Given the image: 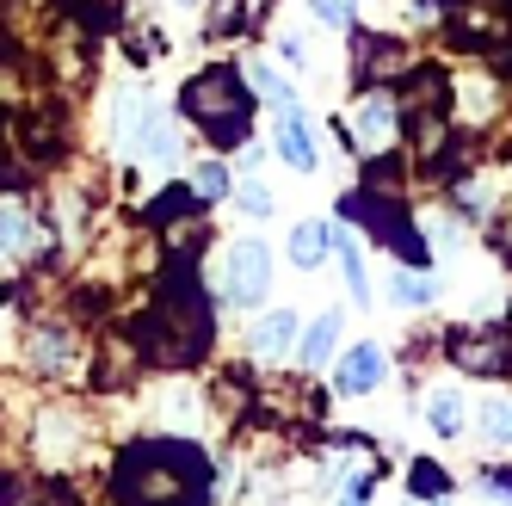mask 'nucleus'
I'll list each match as a JSON object with an SVG mask.
<instances>
[{
    "mask_svg": "<svg viewBox=\"0 0 512 506\" xmlns=\"http://www.w3.org/2000/svg\"><path fill=\"white\" fill-rule=\"evenodd\" d=\"M210 488H216L210 482V457L198 445H179V439H142L112 469V494L118 500H142V506L149 500H167V506L204 500Z\"/></svg>",
    "mask_w": 512,
    "mask_h": 506,
    "instance_id": "obj_1",
    "label": "nucleus"
},
{
    "mask_svg": "<svg viewBox=\"0 0 512 506\" xmlns=\"http://www.w3.org/2000/svg\"><path fill=\"white\" fill-rule=\"evenodd\" d=\"M210 340H216V309L192 284L186 260H179V272L167 278V291H161V303L149 315V328H142V352H149L155 365L179 371V365H198L210 352Z\"/></svg>",
    "mask_w": 512,
    "mask_h": 506,
    "instance_id": "obj_2",
    "label": "nucleus"
},
{
    "mask_svg": "<svg viewBox=\"0 0 512 506\" xmlns=\"http://www.w3.org/2000/svg\"><path fill=\"white\" fill-rule=\"evenodd\" d=\"M179 112L210 136V149H241L247 130H253V87L235 68H204L179 93Z\"/></svg>",
    "mask_w": 512,
    "mask_h": 506,
    "instance_id": "obj_3",
    "label": "nucleus"
},
{
    "mask_svg": "<svg viewBox=\"0 0 512 506\" xmlns=\"http://www.w3.org/2000/svg\"><path fill=\"white\" fill-rule=\"evenodd\" d=\"M352 130H346V149L352 155H364V161H377V155H389L395 149V124H401V105L383 93V87H364V99L352 105V118H346Z\"/></svg>",
    "mask_w": 512,
    "mask_h": 506,
    "instance_id": "obj_4",
    "label": "nucleus"
},
{
    "mask_svg": "<svg viewBox=\"0 0 512 506\" xmlns=\"http://www.w3.org/2000/svg\"><path fill=\"white\" fill-rule=\"evenodd\" d=\"M272 291V253L260 235H247L223 253V297L235 309H260V297Z\"/></svg>",
    "mask_w": 512,
    "mask_h": 506,
    "instance_id": "obj_5",
    "label": "nucleus"
},
{
    "mask_svg": "<svg viewBox=\"0 0 512 506\" xmlns=\"http://www.w3.org/2000/svg\"><path fill=\"white\" fill-rule=\"evenodd\" d=\"M451 358H457V371H469V377H506V365H512V334L506 328H457L451 340Z\"/></svg>",
    "mask_w": 512,
    "mask_h": 506,
    "instance_id": "obj_6",
    "label": "nucleus"
},
{
    "mask_svg": "<svg viewBox=\"0 0 512 506\" xmlns=\"http://www.w3.org/2000/svg\"><path fill=\"white\" fill-rule=\"evenodd\" d=\"M75 451H81V420L68 414V408H50L38 420V463L44 469H68V463H75Z\"/></svg>",
    "mask_w": 512,
    "mask_h": 506,
    "instance_id": "obj_7",
    "label": "nucleus"
},
{
    "mask_svg": "<svg viewBox=\"0 0 512 506\" xmlns=\"http://www.w3.org/2000/svg\"><path fill=\"white\" fill-rule=\"evenodd\" d=\"M383 365H389V358H383V346L358 340V346L340 358V371H334V389H340V395H371V389L383 383Z\"/></svg>",
    "mask_w": 512,
    "mask_h": 506,
    "instance_id": "obj_8",
    "label": "nucleus"
},
{
    "mask_svg": "<svg viewBox=\"0 0 512 506\" xmlns=\"http://www.w3.org/2000/svg\"><path fill=\"white\" fill-rule=\"evenodd\" d=\"M278 155L297 167V173H315L321 149H315V124L303 118V105H290V112H278Z\"/></svg>",
    "mask_w": 512,
    "mask_h": 506,
    "instance_id": "obj_9",
    "label": "nucleus"
},
{
    "mask_svg": "<svg viewBox=\"0 0 512 506\" xmlns=\"http://www.w3.org/2000/svg\"><path fill=\"white\" fill-rule=\"evenodd\" d=\"M297 328H303V321L290 309H272L260 328H253V358H284L290 346H297Z\"/></svg>",
    "mask_w": 512,
    "mask_h": 506,
    "instance_id": "obj_10",
    "label": "nucleus"
},
{
    "mask_svg": "<svg viewBox=\"0 0 512 506\" xmlns=\"http://www.w3.org/2000/svg\"><path fill=\"white\" fill-rule=\"evenodd\" d=\"M31 247H38V216L7 198V204H0V253L19 260V253H31Z\"/></svg>",
    "mask_w": 512,
    "mask_h": 506,
    "instance_id": "obj_11",
    "label": "nucleus"
},
{
    "mask_svg": "<svg viewBox=\"0 0 512 506\" xmlns=\"http://www.w3.org/2000/svg\"><path fill=\"white\" fill-rule=\"evenodd\" d=\"M241 75H247V87H253V99H266V105H272V112H290V105H297V87H290V81L278 75V68H272V62H260V56H253V62L241 68Z\"/></svg>",
    "mask_w": 512,
    "mask_h": 506,
    "instance_id": "obj_12",
    "label": "nucleus"
},
{
    "mask_svg": "<svg viewBox=\"0 0 512 506\" xmlns=\"http://www.w3.org/2000/svg\"><path fill=\"white\" fill-rule=\"evenodd\" d=\"M327 253H334V223H297L290 229V260H297L303 272H315Z\"/></svg>",
    "mask_w": 512,
    "mask_h": 506,
    "instance_id": "obj_13",
    "label": "nucleus"
},
{
    "mask_svg": "<svg viewBox=\"0 0 512 506\" xmlns=\"http://www.w3.org/2000/svg\"><path fill=\"white\" fill-rule=\"evenodd\" d=\"M31 365H38L44 377H62V365H68V328L44 321V328L31 334Z\"/></svg>",
    "mask_w": 512,
    "mask_h": 506,
    "instance_id": "obj_14",
    "label": "nucleus"
},
{
    "mask_svg": "<svg viewBox=\"0 0 512 506\" xmlns=\"http://www.w3.org/2000/svg\"><path fill=\"white\" fill-rule=\"evenodd\" d=\"M426 420H432V432H438V439H457V432L469 426V402H463L457 389H438L432 402H426Z\"/></svg>",
    "mask_w": 512,
    "mask_h": 506,
    "instance_id": "obj_15",
    "label": "nucleus"
},
{
    "mask_svg": "<svg viewBox=\"0 0 512 506\" xmlns=\"http://www.w3.org/2000/svg\"><path fill=\"white\" fill-rule=\"evenodd\" d=\"M334 346H340V315L327 309V315H315V328L303 334V365H309V371H321L327 358H334Z\"/></svg>",
    "mask_w": 512,
    "mask_h": 506,
    "instance_id": "obj_16",
    "label": "nucleus"
},
{
    "mask_svg": "<svg viewBox=\"0 0 512 506\" xmlns=\"http://www.w3.org/2000/svg\"><path fill=\"white\" fill-rule=\"evenodd\" d=\"M192 192H198V204H223V198H235V173L223 161H198L192 167Z\"/></svg>",
    "mask_w": 512,
    "mask_h": 506,
    "instance_id": "obj_17",
    "label": "nucleus"
},
{
    "mask_svg": "<svg viewBox=\"0 0 512 506\" xmlns=\"http://www.w3.org/2000/svg\"><path fill=\"white\" fill-rule=\"evenodd\" d=\"M395 297L408 303V309H426V303L438 297V284H432L426 272H408V266H401V272H395Z\"/></svg>",
    "mask_w": 512,
    "mask_h": 506,
    "instance_id": "obj_18",
    "label": "nucleus"
},
{
    "mask_svg": "<svg viewBox=\"0 0 512 506\" xmlns=\"http://www.w3.org/2000/svg\"><path fill=\"white\" fill-rule=\"evenodd\" d=\"M408 488L420 494V500H438V494H451V482H445V469H438V463H414V476H408Z\"/></svg>",
    "mask_w": 512,
    "mask_h": 506,
    "instance_id": "obj_19",
    "label": "nucleus"
},
{
    "mask_svg": "<svg viewBox=\"0 0 512 506\" xmlns=\"http://www.w3.org/2000/svg\"><path fill=\"white\" fill-rule=\"evenodd\" d=\"M482 432L494 445H512V402H488L482 408Z\"/></svg>",
    "mask_w": 512,
    "mask_h": 506,
    "instance_id": "obj_20",
    "label": "nucleus"
},
{
    "mask_svg": "<svg viewBox=\"0 0 512 506\" xmlns=\"http://www.w3.org/2000/svg\"><path fill=\"white\" fill-rule=\"evenodd\" d=\"M235 198H241V210H247V216H272V210H278V198L260 186V179H247V186H235Z\"/></svg>",
    "mask_w": 512,
    "mask_h": 506,
    "instance_id": "obj_21",
    "label": "nucleus"
},
{
    "mask_svg": "<svg viewBox=\"0 0 512 506\" xmlns=\"http://www.w3.org/2000/svg\"><path fill=\"white\" fill-rule=\"evenodd\" d=\"M327 25H358V0H309Z\"/></svg>",
    "mask_w": 512,
    "mask_h": 506,
    "instance_id": "obj_22",
    "label": "nucleus"
},
{
    "mask_svg": "<svg viewBox=\"0 0 512 506\" xmlns=\"http://www.w3.org/2000/svg\"><path fill=\"white\" fill-rule=\"evenodd\" d=\"M488 488H494V494H512V463H506V469H488Z\"/></svg>",
    "mask_w": 512,
    "mask_h": 506,
    "instance_id": "obj_23",
    "label": "nucleus"
},
{
    "mask_svg": "<svg viewBox=\"0 0 512 506\" xmlns=\"http://www.w3.org/2000/svg\"><path fill=\"white\" fill-rule=\"evenodd\" d=\"M93 7H99V13H105V7H112V0H93Z\"/></svg>",
    "mask_w": 512,
    "mask_h": 506,
    "instance_id": "obj_24",
    "label": "nucleus"
}]
</instances>
